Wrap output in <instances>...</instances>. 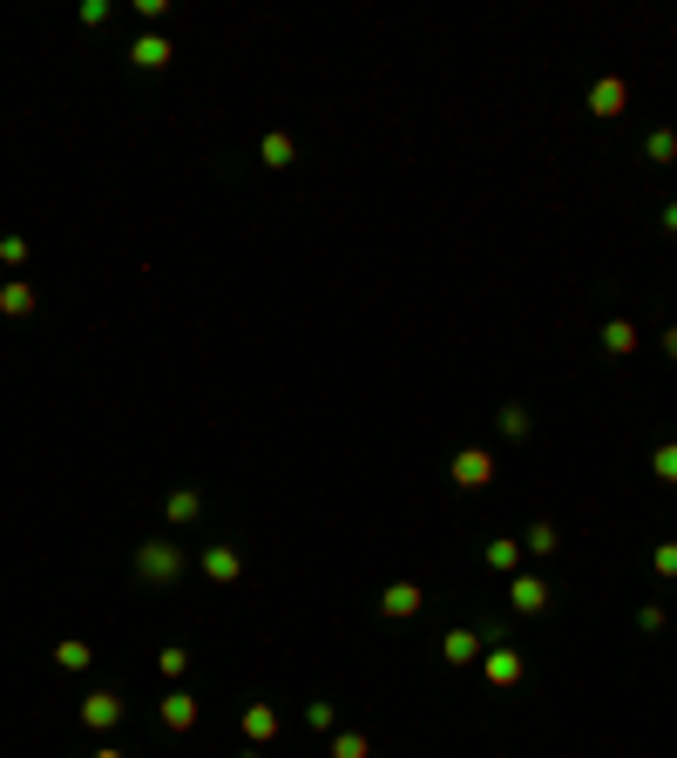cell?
<instances>
[{"mask_svg": "<svg viewBox=\"0 0 677 758\" xmlns=\"http://www.w3.org/2000/svg\"><path fill=\"white\" fill-rule=\"evenodd\" d=\"M183 542L177 535H143L136 542V555H129V576L143 582V589H177L183 582Z\"/></svg>", "mask_w": 677, "mask_h": 758, "instance_id": "cell-1", "label": "cell"}, {"mask_svg": "<svg viewBox=\"0 0 677 758\" xmlns=\"http://www.w3.org/2000/svg\"><path fill=\"white\" fill-rule=\"evenodd\" d=\"M495 474H501V461H495V448H482V441H467V448L448 454V488H461V495L495 488Z\"/></svg>", "mask_w": 677, "mask_h": 758, "instance_id": "cell-2", "label": "cell"}, {"mask_svg": "<svg viewBox=\"0 0 677 758\" xmlns=\"http://www.w3.org/2000/svg\"><path fill=\"white\" fill-rule=\"evenodd\" d=\"M123 61H129L136 75H163V68L177 61V42H170V34H163V27H143V34H136V42L123 48Z\"/></svg>", "mask_w": 677, "mask_h": 758, "instance_id": "cell-3", "label": "cell"}, {"mask_svg": "<svg viewBox=\"0 0 677 758\" xmlns=\"http://www.w3.org/2000/svg\"><path fill=\"white\" fill-rule=\"evenodd\" d=\"M549 603H555V589H549L542 569H515V576H508V610H515V616H542Z\"/></svg>", "mask_w": 677, "mask_h": 758, "instance_id": "cell-4", "label": "cell"}, {"mask_svg": "<svg viewBox=\"0 0 677 758\" xmlns=\"http://www.w3.org/2000/svg\"><path fill=\"white\" fill-rule=\"evenodd\" d=\"M482 677H488L495 691H515V685L529 677V657H522V650H515L508 636H501V644H488V650H482Z\"/></svg>", "mask_w": 677, "mask_h": 758, "instance_id": "cell-5", "label": "cell"}, {"mask_svg": "<svg viewBox=\"0 0 677 758\" xmlns=\"http://www.w3.org/2000/svg\"><path fill=\"white\" fill-rule=\"evenodd\" d=\"M583 109L596 115V123H617V115L630 109V82L623 75H596V82L583 89Z\"/></svg>", "mask_w": 677, "mask_h": 758, "instance_id": "cell-6", "label": "cell"}, {"mask_svg": "<svg viewBox=\"0 0 677 758\" xmlns=\"http://www.w3.org/2000/svg\"><path fill=\"white\" fill-rule=\"evenodd\" d=\"M420 610H427V589H420V582L400 576V582H386V589H380V616H386V623H414Z\"/></svg>", "mask_w": 677, "mask_h": 758, "instance_id": "cell-7", "label": "cell"}, {"mask_svg": "<svg viewBox=\"0 0 677 758\" xmlns=\"http://www.w3.org/2000/svg\"><path fill=\"white\" fill-rule=\"evenodd\" d=\"M196 717H204V704H196L183 685H170V691H163V704H156V725L177 732V738H183V732H196Z\"/></svg>", "mask_w": 677, "mask_h": 758, "instance_id": "cell-8", "label": "cell"}, {"mask_svg": "<svg viewBox=\"0 0 677 758\" xmlns=\"http://www.w3.org/2000/svg\"><path fill=\"white\" fill-rule=\"evenodd\" d=\"M237 725H245V745H271L278 732H285V711L264 704V698H251L245 711H237Z\"/></svg>", "mask_w": 677, "mask_h": 758, "instance_id": "cell-9", "label": "cell"}, {"mask_svg": "<svg viewBox=\"0 0 677 758\" xmlns=\"http://www.w3.org/2000/svg\"><path fill=\"white\" fill-rule=\"evenodd\" d=\"M196 569H204V582H217V589H230L237 576H245V555H237L230 542H211L204 555H196Z\"/></svg>", "mask_w": 677, "mask_h": 758, "instance_id": "cell-10", "label": "cell"}, {"mask_svg": "<svg viewBox=\"0 0 677 758\" xmlns=\"http://www.w3.org/2000/svg\"><path fill=\"white\" fill-rule=\"evenodd\" d=\"M495 433H501L508 448H529V441H535V414H529L522 400H501V407H495Z\"/></svg>", "mask_w": 677, "mask_h": 758, "instance_id": "cell-11", "label": "cell"}, {"mask_svg": "<svg viewBox=\"0 0 677 758\" xmlns=\"http://www.w3.org/2000/svg\"><path fill=\"white\" fill-rule=\"evenodd\" d=\"M123 711H129L123 691H89V698H82V725H89V732H115V725H123Z\"/></svg>", "mask_w": 677, "mask_h": 758, "instance_id": "cell-12", "label": "cell"}, {"mask_svg": "<svg viewBox=\"0 0 677 758\" xmlns=\"http://www.w3.org/2000/svg\"><path fill=\"white\" fill-rule=\"evenodd\" d=\"M34 312H42V292H34L27 278H8V285H0V318H14V326H27Z\"/></svg>", "mask_w": 677, "mask_h": 758, "instance_id": "cell-13", "label": "cell"}, {"mask_svg": "<svg viewBox=\"0 0 677 758\" xmlns=\"http://www.w3.org/2000/svg\"><path fill=\"white\" fill-rule=\"evenodd\" d=\"M482 650H488V636H482V630H448V636H441V664H448V670L482 664Z\"/></svg>", "mask_w": 677, "mask_h": 758, "instance_id": "cell-14", "label": "cell"}, {"mask_svg": "<svg viewBox=\"0 0 677 758\" xmlns=\"http://www.w3.org/2000/svg\"><path fill=\"white\" fill-rule=\"evenodd\" d=\"M163 522L170 529H196V522H204V488H170L163 495Z\"/></svg>", "mask_w": 677, "mask_h": 758, "instance_id": "cell-15", "label": "cell"}, {"mask_svg": "<svg viewBox=\"0 0 677 758\" xmlns=\"http://www.w3.org/2000/svg\"><path fill=\"white\" fill-rule=\"evenodd\" d=\"M596 346H603L610 359H630L636 346H644V332H636L630 318H603V326H596Z\"/></svg>", "mask_w": 677, "mask_h": 758, "instance_id": "cell-16", "label": "cell"}, {"mask_svg": "<svg viewBox=\"0 0 677 758\" xmlns=\"http://www.w3.org/2000/svg\"><path fill=\"white\" fill-rule=\"evenodd\" d=\"M522 555H535V563H555V555H563V529H555L549 514H535L529 535H522Z\"/></svg>", "mask_w": 677, "mask_h": 758, "instance_id": "cell-17", "label": "cell"}, {"mask_svg": "<svg viewBox=\"0 0 677 758\" xmlns=\"http://www.w3.org/2000/svg\"><path fill=\"white\" fill-rule=\"evenodd\" d=\"M258 163H264V170H292V163H298V143H292L285 129H271V136L258 143Z\"/></svg>", "mask_w": 677, "mask_h": 758, "instance_id": "cell-18", "label": "cell"}, {"mask_svg": "<svg viewBox=\"0 0 677 758\" xmlns=\"http://www.w3.org/2000/svg\"><path fill=\"white\" fill-rule=\"evenodd\" d=\"M482 563H488L495 576H515V569H522V542H515V535H495V542L482 548Z\"/></svg>", "mask_w": 677, "mask_h": 758, "instance_id": "cell-19", "label": "cell"}, {"mask_svg": "<svg viewBox=\"0 0 677 758\" xmlns=\"http://www.w3.org/2000/svg\"><path fill=\"white\" fill-rule=\"evenodd\" d=\"M48 657H55V670H68V677H82V670L95 664V650L82 644V636H61V644H55Z\"/></svg>", "mask_w": 677, "mask_h": 758, "instance_id": "cell-20", "label": "cell"}, {"mask_svg": "<svg viewBox=\"0 0 677 758\" xmlns=\"http://www.w3.org/2000/svg\"><path fill=\"white\" fill-rule=\"evenodd\" d=\"M644 163H677V129H651L644 136Z\"/></svg>", "mask_w": 677, "mask_h": 758, "instance_id": "cell-21", "label": "cell"}, {"mask_svg": "<svg viewBox=\"0 0 677 758\" xmlns=\"http://www.w3.org/2000/svg\"><path fill=\"white\" fill-rule=\"evenodd\" d=\"M326 758H373V738L366 732H332V751Z\"/></svg>", "mask_w": 677, "mask_h": 758, "instance_id": "cell-22", "label": "cell"}, {"mask_svg": "<svg viewBox=\"0 0 677 758\" xmlns=\"http://www.w3.org/2000/svg\"><path fill=\"white\" fill-rule=\"evenodd\" d=\"M651 474H657L664 488H677V441H657V448H651Z\"/></svg>", "mask_w": 677, "mask_h": 758, "instance_id": "cell-23", "label": "cell"}, {"mask_svg": "<svg viewBox=\"0 0 677 758\" xmlns=\"http://www.w3.org/2000/svg\"><path fill=\"white\" fill-rule=\"evenodd\" d=\"M156 670H163L170 685H183V670H190V650H183V644H163V650H156Z\"/></svg>", "mask_w": 677, "mask_h": 758, "instance_id": "cell-24", "label": "cell"}, {"mask_svg": "<svg viewBox=\"0 0 677 758\" xmlns=\"http://www.w3.org/2000/svg\"><path fill=\"white\" fill-rule=\"evenodd\" d=\"M305 725L332 738V732H339V711H332V698H312V704H305Z\"/></svg>", "mask_w": 677, "mask_h": 758, "instance_id": "cell-25", "label": "cell"}, {"mask_svg": "<svg viewBox=\"0 0 677 758\" xmlns=\"http://www.w3.org/2000/svg\"><path fill=\"white\" fill-rule=\"evenodd\" d=\"M651 576H657V582H677V542H657V548H651Z\"/></svg>", "mask_w": 677, "mask_h": 758, "instance_id": "cell-26", "label": "cell"}, {"mask_svg": "<svg viewBox=\"0 0 677 758\" xmlns=\"http://www.w3.org/2000/svg\"><path fill=\"white\" fill-rule=\"evenodd\" d=\"M0 264H8V271L21 278V264H27V237H21V230H8V237H0Z\"/></svg>", "mask_w": 677, "mask_h": 758, "instance_id": "cell-27", "label": "cell"}, {"mask_svg": "<svg viewBox=\"0 0 677 758\" xmlns=\"http://www.w3.org/2000/svg\"><path fill=\"white\" fill-rule=\"evenodd\" d=\"M109 14H115V0H82V27H109Z\"/></svg>", "mask_w": 677, "mask_h": 758, "instance_id": "cell-28", "label": "cell"}, {"mask_svg": "<svg viewBox=\"0 0 677 758\" xmlns=\"http://www.w3.org/2000/svg\"><path fill=\"white\" fill-rule=\"evenodd\" d=\"M136 14H143L149 27H163V21H170V0H136Z\"/></svg>", "mask_w": 677, "mask_h": 758, "instance_id": "cell-29", "label": "cell"}, {"mask_svg": "<svg viewBox=\"0 0 677 758\" xmlns=\"http://www.w3.org/2000/svg\"><path fill=\"white\" fill-rule=\"evenodd\" d=\"M636 630L657 636V630H664V603H644V610H636Z\"/></svg>", "mask_w": 677, "mask_h": 758, "instance_id": "cell-30", "label": "cell"}, {"mask_svg": "<svg viewBox=\"0 0 677 758\" xmlns=\"http://www.w3.org/2000/svg\"><path fill=\"white\" fill-rule=\"evenodd\" d=\"M664 359H677V326H664Z\"/></svg>", "mask_w": 677, "mask_h": 758, "instance_id": "cell-31", "label": "cell"}, {"mask_svg": "<svg viewBox=\"0 0 677 758\" xmlns=\"http://www.w3.org/2000/svg\"><path fill=\"white\" fill-rule=\"evenodd\" d=\"M664 230H670V237H677V204H664Z\"/></svg>", "mask_w": 677, "mask_h": 758, "instance_id": "cell-32", "label": "cell"}, {"mask_svg": "<svg viewBox=\"0 0 677 758\" xmlns=\"http://www.w3.org/2000/svg\"><path fill=\"white\" fill-rule=\"evenodd\" d=\"M89 758H123V751H115V745H95V751H89Z\"/></svg>", "mask_w": 677, "mask_h": 758, "instance_id": "cell-33", "label": "cell"}, {"mask_svg": "<svg viewBox=\"0 0 677 758\" xmlns=\"http://www.w3.org/2000/svg\"><path fill=\"white\" fill-rule=\"evenodd\" d=\"M237 758H264V745H245V751H237Z\"/></svg>", "mask_w": 677, "mask_h": 758, "instance_id": "cell-34", "label": "cell"}]
</instances>
